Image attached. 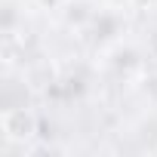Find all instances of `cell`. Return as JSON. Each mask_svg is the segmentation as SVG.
Returning <instances> with one entry per match:
<instances>
[{"label": "cell", "instance_id": "obj_1", "mask_svg": "<svg viewBox=\"0 0 157 157\" xmlns=\"http://www.w3.org/2000/svg\"><path fill=\"white\" fill-rule=\"evenodd\" d=\"M37 129H40V120L31 108L25 105H10L0 111V132L10 145H31L37 139Z\"/></svg>", "mask_w": 157, "mask_h": 157}, {"label": "cell", "instance_id": "obj_2", "mask_svg": "<svg viewBox=\"0 0 157 157\" xmlns=\"http://www.w3.org/2000/svg\"><path fill=\"white\" fill-rule=\"evenodd\" d=\"M126 6L136 13H157V0H126Z\"/></svg>", "mask_w": 157, "mask_h": 157}]
</instances>
